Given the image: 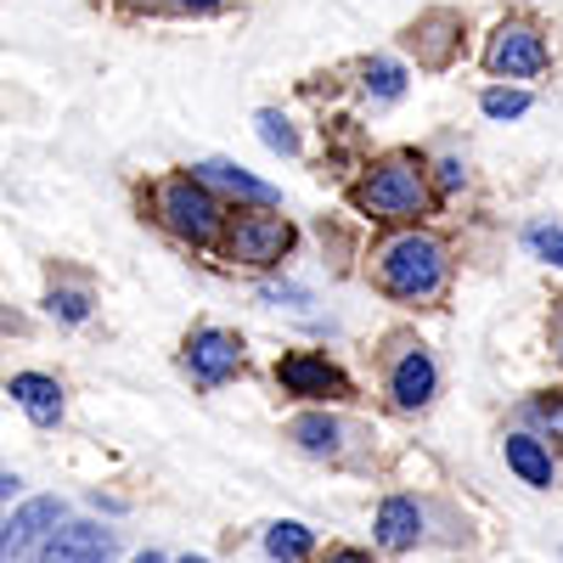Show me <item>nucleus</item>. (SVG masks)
Wrapping results in <instances>:
<instances>
[{"label":"nucleus","mask_w":563,"mask_h":563,"mask_svg":"<svg viewBox=\"0 0 563 563\" xmlns=\"http://www.w3.org/2000/svg\"><path fill=\"white\" fill-rule=\"evenodd\" d=\"M372 271H378V282L395 299H434L445 288L451 260L429 231H400V238H389L378 254H372Z\"/></svg>","instance_id":"1"},{"label":"nucleus","mask_w":563,"mask_h":563,"mask_svg":"<svg viewBox=\"0 0 563 563\" xmlns=\"http://www.w3.org/2000/svg\"><path fill=\"white\" fill-rule=\"evenodd\" d=\"M355 209L372 214V220H395V225L422 220L429 214V180H422V164L406 158V153L372 164V175L355 180Z\"/></svg>","instance_id":"2"},{"label":"nucleus","mask_w":563,"mask_h":563,"mask_svg":"<svg viewBox=\"0 0 563 563\" xmlns=\"http://www.w3.org/2000/svg\"><path fill=\"white\" fill-rule=\"evenodd\" d=\"M153 209L158 220L186 243H214L220 225H225V209L214 198V186H203L198 175H169L158 192H153Z\"/></svg>","instance_id":"3"},{"label":"nucleus","mask_w":563,"mask_h":563,"mask_svg":"<svg viewBox=\"0 0 563 563\" xmlns=\"http://www.w3.org/2000/svg\"><path fill=\"white\" fill-rule=\"evenodd\" d=\"M288 249H294V225L282 214H238L225 225V260H238V265H260L265 271Z\"/></svg>","instance_id":"4"},{"label":"nucleus","mask_w":563,"mask_h":563,"mask_svg":"<svg viewBox=\"0 0 563 563\" xmlns=\"http://www.w3.org/2000/svg\"><path fill=\"white\" fill-rule=\"evenodd\" d=\"M485 68L507 74V79H536L547 68V40L530 23H501L485 45Z\"/></svg>","instance_id":"5"},{"label":"nucleus","mask_w":563,"mask_h":563,"mask_svg":"<svg viewBox=\"0 0 563 563\" xmlns=\"http://www.w3.org/2000/svg\"><path fill=\"white\" fill-rule=\"evenodd\" d=\"M276 384L288 389V395H299V400H344L350 395V378L327 361V355H310V350H299V355H288L276 366Z\"/></svg>","instance_id":"6"},{"label":"nucleus","mask_w":563,"mask_h":563,"mask_svg":"<svg viewBox=\"0 0 563 563\" xmlns=\"http://www.w3.org/2000/svg\"><path fill=\"white\" fill-rule=\"evenodd\" d=\"M63 525V501L57 496H34L23 501L12 519H0V563H12L18 552H29L40 536H52Z\"/></svg>","instance_id":"7"},{"label":"nucleus","mask_w":563,"mask_h":563,"mask_svg":"<svg viewBox=\"0 0 563 563\" xmlns=\"http://www.w3.org/2000/svg\"><path fill=\"white\" fill-rule=\"evenodd\" d=\"M186 366H192L198 384H225L231 372L243 366V344L220 333V327H203V333H192V344H186Z\"/></svg>","instance_id":"8"},{"label":"nucleus","mask_w":563,"mask_h":563,"mask_svg":"<svg viewBox=\"0 0 563 563\" xmlns=\"http://www.w3.org/2000/svg\"><path fill=\"white\" fill-rule=\"evenodd\" d=\"M108 558H113V536L102 525H63L40 547V563H108Z\"/></svg>","instance_id":"9"},{"label":"nucleus","mask_w":563,"mask_h":563,"mask_svg":"<svg viewBox=\"0 0 563 563\" xmlns=\"http://www.w3.org/2000/svg\"><path fill=\"white\" fill-rule=\"evenodd\" d=\"M462 23L451 18V12H429V18H417L411 23V45H417V63H429V68H445L451 57H456V45H462V34H456Z\"/></svg>","instance_id":"10"},{"label":"nucleus","mask_w":563,"mask_h":563,"mask_svg":"<svg viewBox=\"0 0 563 563\" xmlns=\"http://www.w3.org/2000/svg\"><path fill=\"white\" fill-rule=\"evenodd\" d=\"M12 400L40 422V429H52V422L63 417V389H57V378H45V372H18V378H12Z\"/></svg>","instance_id":"11"},{"label":"nucleus","mask_w":563,"mask_h":563,"mask_svg":"<svg viewBox=\"0 0 563 563\" xmlns=\"http://www.w3.org/2000/svg\"><path fill=\"white\" fill-rule=\"evenodd\" d=\"M417 536H422V512H417V501L389 496V501L378 507V547L406 552V547H417Z\"/></svg>","instance_id":"12"},{"label":"nucleus","mask_w":563,"mask_h":563,"mask_svg":"<svg viewBox=\"0 0 563 563\" xmlns=\"http://www.w3.org/2000/svg\"><path fill=\"white\" fill-rule=\"evenodd\" d=\"M389 389H395L400 406H422V400L434 395V361L422 355V350H406L395 361V372H389Z\"/></svg>","instance_id":"13"},{"label":"nucleus","mask_w":563,"mask_h":563,"mask_svg":"<svg viewBox=\"0 0 563 563\" xmlns=\"http://www.w3.org/2000/svg\"><path fill=\"white\" fill-rule=\"evenodd\" d=\"M198 180L203 186H220V192H231V198H249V203H276V192L265 180H254L249 169H238V164H198Z\"/></svg>","instance_id":"14"},{"label":"nucleus","mask_w":563,"mask_h":563,"mask_svg":"<svg viewBox=\"0 0 563 563\" xmlns=\"http://www.w3.org/2000/svg\"><path fill=\"white\" fill-rule=\"evenodd\" d=\"M507 467H512L525 485H536V490L552 485V456H547L541 440H530V434H507Z\"/></svg>","instance_id":"15"},{"label":"nucleus","mask_w":563,"mask_h":563,"mask_svg":"<svg viewBox=\"0 0 563 563\" xmlns=\"http://www.w3.org/2000/svg\"><path fill=\"white\" fill-rule=\"evenodd\" d=\"M310 547H316V530H305V525H294V519L265 530V552H271V558H282V563L310 558Z\"/></svg>","instance_id":"16"},{"label":"nucleus","mask_w":563,"mask_h":563,"mask_svg":"<svg viewBox=\"0 0 563 563\" xmlns=\"http://www.w3.org/2000/svg\"><path fill=\"white\" fill-rule=\"evenodd\" d=\"M339 422L333 417H321V411H305L299 422H294V440L305 445V451H339Z\"/></svg>","instance_id":"17"},{"label":"nucleus","mask_w":563,"mask_h":563,"mask_svg":"<svg viewBox=\"0 0 563 563\" xmlns=\"http://www.w3.org/2000/svg\"><path fill=\"white\" fill-rule=\"evenodd\" d=\"M366 90H372V97H384V102H395L400 90H406V74H400V63L378 57V63L366 68Z\"/></svg>","instance_id":"18"},{"label":"nucleus","mask_w":563,"mask_h":563,"mask_svg":"<svg viewBox=\"0 0 563 563\" xmlns=\"http://www.w3.org/2000/svg\"><path fill=\"white\" fill-rule=\"evenodd\" d=\"M260 141H265L271 153H294L299 147V130L282 119V113H260Z\"/></svg>","instance_id":"19"},{"label":"nucleus","mask_w":563,"mask_h":563,"mask_svg":"<svg viewBox=\"0 0 563 563\" xmlns=\"http://www.w3.org/2000/svg\"><path fill=\"white\" fill-rule=\"evenodd\" d=\"M479 108L490 119H519V113H530V97H525V90H485Z\"/></svg>","instance_id":"20"},{"label":"nucleus","mask_w":563,"mask_h":563,"mask_svg":"<svg viewBox=\"0 0 563 563\" xmlns=\"http://www.w3.org/2000/svg\"><path fill=\"white\" fill-rule=\"evenodd\" d=\"M530 249H536L547 265L563 271V231H558V225H536V231H530Z\"/></svg>","instance_id":"21"},{"label":"nucleus","mask_w":563,"mask_h":563,"mask_svg":"<svg viewBox=\"0 0 563 563\" xmlns=\"http://www.w3.org/2000/svg\"><path fill=\"white\" fill-rule=\"evenodd\" d=\"M45 305H52V316H63V321H85L90 316V299L85 294H52Z\"/></svg>","instance_id":"22"},{"label":"nucleus","mask_w":563,"mask_h":563,"mask_svg":"<svg viewBox=\"0 0 563 563\" xmlns=\"http://www.w3.org/2000/svg\"><path fill=\"white\" fill-rule=\"evenodd\" d=\"M321 563H372V558H366L361 547H339V552H327Z\"/></svg>","instance_id":"23"},{"label":"nucleus","mask_w":563,"mask_h":563,"mask_svg":"<svg viewBox=\"0 0 563 563\" xmlns=\"http://www.w3.org/2000/svg\"><path fill=\"white\" fill-rule=\"evenodd\" d=\"M169 7H180V12H214L220 0H169Z\"/></svg>","instance_id":"24"},{"label":"nucleus","mask_w":563,"mask_h":563,"mask_svg":"<svg viewBox=\"0 0 563 563\" xmlns=\"http://www.w3.org/2000/svg\"><path fill=\"white\" fill-rule=\"evenodd\" d=\"M456 180H462V164H440V186H445V192H451Z\"/></svg>","instance_id":"25"},{"label":"nucleus","mask_w":563,"mask_h":563,"mask_svg":"<svg viewBox=\"0 0 563 563\" xmlns=\"http://www.w3.org/2000/svg\"><path fill=\"white\" fill-rule=\"evenodd\" d=\"M12 485H18V479H7V474H0V501H7V496H12Z\"/></svg>","instance_id":"26"},{"label":"nucleus","mask_w":563,"mask_h":563,"mask_svg":"<svg viewBox=\"0 0 563 563\" xmlns=\"http://www.w3.org/2000/svg\"><path fill=\"white\" fill-rule=\"evenodd\" d=\"M135 563H164V558H158V552H141V558H135Z\"/></svg>","instance_id":"27"},{"label":"nucleus","mask_w":563,"mask_h":563,"mask_svg":"<svg viewBox=\"0 0 563 563\" xmlns=\"http://www.w3.org/2000/svg\"><path fill=\"white\" fill-rule=\"evenodd\" d=\"M180 563H209V558H180Z\"/></svg>","instance_id":"28"}]
</instances>
